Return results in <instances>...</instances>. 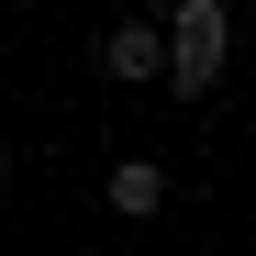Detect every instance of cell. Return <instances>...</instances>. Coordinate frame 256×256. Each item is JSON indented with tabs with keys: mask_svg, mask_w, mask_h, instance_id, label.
<instances>
[{
	"mask_svg": "<svg viewBox=\"0 0 256 256\" xmlns=\"http://www.w3.org/2000/svg\"><path fill=\"white\" fill-rule=\"evenodd\" d=\"M100 200L122 212V223H156V212H167V167H156V156H122V167H112V190H100Z\"/></svg>",
	"mask_w": 256,
	"mask_h": 256,
	"instance_id": "cell-3",
	"label": "cell"
},
{
	"mask_svg": "<svg viewBox=\"0 0 256 256\" xmlns=\"http://www.w3.org/2000/svg\"><path fill=\"white\" fill-rule=\"evenodd\" d=\"M100 67L134 78V90H145V78H167V22H112V34H100Z\"/></svg>",
	"mask_w": 256,
	"mask_h": 256,
	"instance_id": "cell-2",
	"label": "cell"
},
{
	"mask_svg": "<svg viewBox=\"0 0 256 256\" xmlns=\"http://www.w3.org/2000/svg\"><path fill=\"white\" fill-rule=\"evenodd\" d=\"M223 67H234V12H223V0H167V90L212 100Z\"/></svg>",
	"mask_w": 256,
	"mask_h": 256,
	"instance_id": "cell-1",
	"label": "cell"
}]
</instances>
